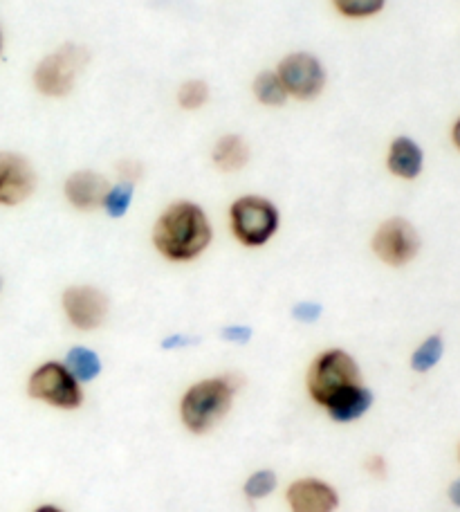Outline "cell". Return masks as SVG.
Segmentation results:
<instances>
[{"label":"cell","mask_w":460,"mask_h":512,"mask_svg":"<svg viewBox=\"0 0 460 512\" xmlns=\"http://www.w3.org/2000/svg\"><path fill=\"white\" fill-rule=\"evenodd\" d=\"M108 187L110 182L101 173L84 169L70 173L66 185H63V194L79 212H95V209L104 205Z\"/></svg>","instance_id":"obj_12"},{"label":"cell","mask_w":460,"mask_h":512,"mask_svg":"<svg viewBox=\"0 0 460 512\" xmlns=\"http://www.w3.org/2000/svg\"><path fill=\"white\" fill-rule=\"evenodd\" d=\"M274 72L279 75L288 97L301 99V102H310V99L319 97L326 86L324 63L312 57L310 52L288 54L279 61Z\"/></svg>","instance_id":"obj_7"},{"label":"cell","mask_w":460,"mask_h":512,"mask_svg":"<svg viewBox=\"0 0 460 512\" xmlns=\"http://www.w3.org/2000/svg\"><path fill=\"white\" fill-rule=\"evenodd\" d=\"M88 63V50L81 45H63L50 52L34 70V86L45 97H66Z\"/></svg>","instance_id":"obj_6"},{"label":"cell","mask_w":460,"mask_h":512,"mask_svg":"<svg viewBox=\"0 0 460 512\" xmlns=\"http://www.w3.org/2000/svg\"><path fill=\"white\" fill-rule=\"evenodd\" d=\"M452 140H454V144L458 146L460 149V117H458V122L454 124V131H452Z\"/></svg>","instance_id":"obj_29"},{"label":"cell","mask_w":460,"mask_h":512,"mask_svg":"<svg viewBox=\"0 0 460 512\" xmlns=\"http://www.w3.org/2000/svg\"><path fill=\"white\" fill-rule=\"evenodd\" d=\"M133 196H135V185L133 182H124L119 180L117 185H110L104 198V212L110 218H124L128 214V209L133 205Z\"/></svg>","instance_id":"obj_18"},{"label":"cell","mask_w":460,"mask_h":512,"mask_svg":"<svg viewBox=\"0 0 460 512\" xmlns=\"http://www.w3.org/2000/svg\"><path fill=\"white\" fill-rule=\"evenodd\" d=\"M27 396L52 409L77 411L84 407L86 393L63 362L50 360L36 367L27 378Z\"/></svg>","instance_id":"obj_5"},{"label":"cell","mask_w":460,"mask_h":512,"mask_svg":"<svg viewBox=\"0 0 460 512\" xmlns=\"http://www.w3.org/2000/svg\"><path fill=\"white\" fill-rule=\"evenodd\" d=\"M63 315L77 331H97L108 317V297L95 286H70L61 295Z\"/></svg>","instance_id":"obj_9"},{"label":"cell","mask_w":460,"mask_h":512,"mask_svg":"<svg viewBox=\"0 0 460 512\" xmlns=\"http://www.w3.org/2000/svg\"><path fill=\"white\" fill-rule=\"evenodd\" d=\"M458 461H460V443H458Z\"/></svg>","instance_id":"obj_32"},{"label":"cell","mask_w":460,"mask_h":512,"mask_svg":"<svg viewBox=\"0 0 460 512\" xmlns=\"http://www.w3.org/2000/svg\"><path fill=\"white\" fill-rule=\"evenodd\" d=\"M3 45H5V39H3V30H0V52H3Z\"/></svg>","instance_id":"obj_31"},{"label":"cell","mask_w":460,"mask_h":512,"mask_svg":"<svg viewBox=\"0 0 460 512\" xmlns=\"http://www.w3.org/2000/svg\"><path fill=\"white\" fill-rule=\"evenodd\" d=\"M371 407H373V391L362 382L357 384V387L344 391L342 396H337L324 411L333 423L348 425L366 416Z\"/></svg>","instance_id":"obj_14"},{"label":"cell","mask_w":460,"mask_h":512,"mask_svg":"<svg viewBox=\"0 0 460 512\" xmlns=\"http://www.w3.org/2000/svg\"><path fill=\"white\" fill-rule=\"evenodd\" d=\"M34 512H63V510H61V508H57V506H50V504H48V506H41V508H36Z\"/></svg>","instance_id":"obj_30"},{"label":"cell","mask_w":460,"mask_h":512,"mask_svg":"<svg viewBox=\"0 0 460 512\" xmlns=\"http://www.w3.org/2000/svg\"><path fill=\"white\" fill-rule=\"evenodd\" d=\"M223 340L232 342V344H247L252 340V328L241 326V324L227 326V328H223Z\"/></svg>","instance_id":"obj_24"},{"label":"cell","mask_w":460,"mask_h":512,"mask_svg":"<svg viewBox=\"0 0 460 512\" xmlns=\"http://www.w3.org/2000/svg\"><path fill=\"white\" fill-rule=\"evenodd\" d=\"M276 483L279 481H276L274 470H268V468L256 470L250 474V479L245 481L243 495L250 501H261V499L272 495V492L276 490Z\"/></svg>","instance_id":"obj_20"},{"label":"cell","mask_w":460,"mask_h":512,"mask_svg":"<svg viewBox=\"0 0 460 512\" xmlns=\"http://www.w3.org/2000/svg\"><path fill=\"white\" fill-rule=\"evenodd\" d=\"M386 0H333L335 9L346 18H371L380 14Z\"/></svg>","instance_id":"obj_22"},{"label":"cell","mask_w":460,"mask_h":512,"mask_svg":"<svg viewBox=\"0 0 460 512\" xmlns=\"http://www.w3.org/2000/svg\"><path fill=\"white\" fill-rule=\"evenodd\" d=\"M362 382L360 364L351 353L344 349H326L312 360L306 376V389L310 400L317 407L326 409L337 396Z\"/></svg>","instance_id":"obj_3"},{"label":"cell","mask_w":460,"mask_h":512,"mask_svg":"<svg viewBox=\"0 0 460 512\" xmlns=\"http://www.w3.org/2000/svg\"><path fill=\"white\" fill-rule=\"evenodd\" d=\"M214 239L211 223L198 203L178 200L153 225V245L171 263L196 261Z\"/></svg>","instance_id":"obj_1"},{"label":"cell","mask_w":460,"mask_h":512,"mask_svg":"<svg viewBox=\"0 0 460 512\" xmlns=\"http://www.w3.org/2000/svg\"><path fill=\"white\" fill-rule=\"evenodd\" d=\"M117 171H119V180H124V182H135L142 178V167H140V162H135V160H124V162H119V167H117Z\"/></svg>","instance_id":"obj_25"},{"label":"cell","mask_w":460,"mask_h":512,"mask_svg":"<svg viewBox=\"0 0 460 512\" xmlns=\"http://www.w3.org/2000/svg\"><path fill=\"white\" fill-rule=\"evenodd\" d=\"M364 468H366L368 474H373V477L382 479L384 474H386V461L382 459V456H377V454H375V456H368Z\"/></svg>","instance_id":"obj_26"},{"label":"cell","mask_w":460,"mask_h":512,"mask_svg":"<svg viewBox=\"0 0 460 512\" xmlns=\"http://www.w3.org/2000/svg\"><path fill=\"white\" fill-rule=\"evenodd\" d=\"M209 99V86L200 79H191L184 81L178 90V104L184 108V111H198L207 104Z\"/></svg>","instance_id":"obj_21"},{"label":"cell","mask_w":460,"mask_h":512,"mask_svg":"<svg viewBox=\"0 0 460 512\" xmlns=\"http://www.w3.org/2000/svg\"><path fill=\"white\" fill-rule=\"evenodd\" d=\"M445 353V342L440 335H431L411 355V369L416 373H427L436 367Z\"/></svg>","instance_id":"obj_19"},{"label":"cell","mask_w":460,"mask_h":512,"mask_svg":"<svg viewBox=\"0 0 460 512\" xmlns=\"http://www.w3.org/2000/svg\"><path fill=\"white\" fill-rule=\"evenodd\" d=\"M292 317L297 319V322L312 324V322H317V319L321 317V306L315 304V301H301V304H297V306L292 308Z\"/></svg>","instance_id":"obj_23"},{"label":"cell","mask_w":460,"mask_h":512,"mask_svg":"<svg viewBox=\"0 0 460 512\" xmlns=\"http://www.w3.org/2000/svg\"><path fill=\"white\" fill-rule=\"evenodd\" d=\"M241 384L243 380L236 373H223V376L193 382L180 398V420L184 429L202 436L218 427L232 411Z\"/></svg>","instance_id":"obj_2"},{"label":"cell","mask_w":460,"mask_h":512,"mask_svg":"<svg viewBox=\"0 0 460 512\" xmlns=\"http://www.w3.org/2000/svg\"><path fill=\"white\" fill-rule=\"evenodd\" d=\"M371 248L377 259L391 268H402L418 256L420 236L409 221L404 218H389L373 234Z\"/></svg>","instance_id":"obj_8"},{"label":"cell","mask_w":460,"mask_h":512,"mask_svg":"<svg viewBox=\"0 0 460 512\" xmlns=\"http://www.w3.org/2000/svg\"><path fill=\"white\" fill-rule=\"evenodd\" d=\"M285 501L290 512H337L339 492L321 479L301 477L285 490Z\"/></svg>","instance_id":"obj_11"},{"label":"cell","mask_w":460,"mask_h":512,"mask_svg":"<svg viewBox=\"0 0 460 512\" xmlns=\"http://www.w3.org/2000/svg\"><path fill=\"white\" fill-rule=\"evenodd\" d=\"M254 97L259 99L263 106H283L285 99H288V93H285V88L281 84L279 75H276L274 70H265L261 72L259 77L254 79Z\"/></svg>","instance_id":"obj_17"},{"label":"cell","mask_w":460,"mask_h":512,"mask_svg":"<svg viewBox=\"0 0 460 512\" xmlns=\"http://www.w3.org/2000/svg\"><path fill=\"white\" fill-rule=\"evenodd\" d=\"M211 160H214V164L220 171L236 173L250 162V146H247V142L241 135H223L214 144Z\"/></svg>","instance_id":"obj_15"},{"label":"cell","mask_w":460,"mask_h":512,"mask_svg":"<svg viewBox=\"0 0 460 512\" xmlns=\"http://www.w3.org/2000/svg\"><path fill=\"white\" fill-rule=\"evenodd\" d=\"M422 164H425V153L413 142L411 137L400 135L395 137L389 146V155H386V167L402 180H416L422 173Z\"/></svg>","instance_id":"obj_13"},{"label":"cell","mask_w":460,"mask_h":512,"mask_svg":"<svg viewBox=\"0 0 460 512\" xmlns=\"http://www.w3.org/2000/svg\"><path fill=\"white\" fill-rule=\"evenodd\" d=\"M449 501H452L456 508H460V479H456L452 486H449Z\"/></svg>","instance_id":"obj_28"},{"label":"cell","mask_w":460,"mask_h":512,"mask_svg":"<svg viewBox=\"0 0 460 512\" xmlns=\"http://www.w3.org/2000/svg\"><path fill=\"white\" fill-rule=\"evenodd\" d=\"M63 364H66L68 371L81 384H88L92 380H97L101 376V371H104L101 358L95 351L88 349V346H72V349L66 355V360H63Z\"/></svg>","instance_id":"obj_16"},{"label":"cell","mask_w":460,"mask_h":512,"mask_svg":"<svg viewBox=\"0 0 460 512\" xmlns=\"http://www.w3.org/2000/svg\"><path fill=\"white\" fill-rule=\"evenodd\" d=\"M281 214L272 200L263 196H241L229 207V227L243 248H263L279 232Z\"/></svg>","instance_id":"obj_4"},{"label":"cell","mask_w":460,"mask_h":512,"mask_svg":"<svg viewBox=\"0 0 460 512\" xmlns=\"http://www.w3.org/2000/svg\"><path fill=\"white\" fill-rule=\"evenodd\" d=\"M0 288H3V277H0Z\"/></svg>","instance_id":"obj_33"},{"label":"cell","mask_w":460,"mask_h":512,"mask_svg":"<svg viewBox=\"0 0 460 512\" xmlns=\"http://www.w3.org/2000/svg\"><path fill=\"white\" fill-rule=\"evenodd\" d=\"M34 189L36 173L30 160L12 151L0 153V205H21L34 194Z\"/></svg>","instance_id":"obj_10"},{"label":"cell","mask_w":460,"mask_h":512,"mask_svg":"<svg viewBox=\"0 0 460 512\" xmlns=\"http://www.w3.org/2000/svg\"><path fill=\"white\" fill-rule=\"evenodd\" d=\"M196 340H193V337H187V335H182V333H176V335H169L167 340L162 342V349H167V351H173V349H182V346H189V344H193Z\"/></svg>","instance_id":"obj_27"}]
</instances>
